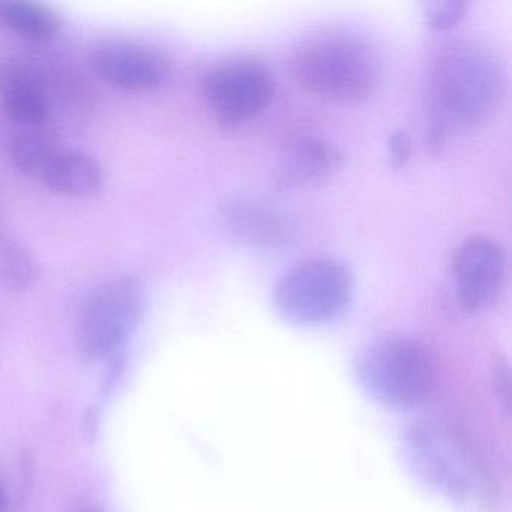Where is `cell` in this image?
<instances>
[{
    "label": "cell",
    "mask_w": 512,
    "mask_h": 512,
    "mask_svg": "<svg viewBox=\"0 0 512 512\" xmlns=\"http://www.w3.org/2000/svg\"><path fill=\"white\" fill-rule=\"evenodd\" d=\"M505 86L502 62L488 47L457 40L437 50L428 71V145L440 148L449 134L487 121Z\"/></svg>",
    "instance_id": "1"
},
{
    "label": "cell",
    "mask_w": 512,
    "mask_h": 512,
    "mask_svg": "<svg viewBox=\"0 0 512 512\" xmlns=\"http://www.w3.org/2000/svg\"><path fill=\"white\" fill-rule=\"evenodd\" d=\"M401 452L410 472L434 493L467 503L488 491V470L472 440L443 422H418L404 431Z\"/></svg>",
    "instance_id": "2"
},
{
    "label": "cell",
    "mask_w": 512,
    "mask_h": 512,
    "mask_svg": "<svg viewBox=\"0 0 512 512\" xmlns=\"http://www.w3.org/2000/svg\"><path fill=\"white\" fill-rule=\"evenodd\" d=\"M293 76L314 97L358 101L368 97L379 83V58L358 35L325 32L299 47L293 59Z\"/></svg>",
    "instance_id": "3"
},
{
    "label": "cell",
    "mask_w": 512,
    "mask_h": 512,
    "mask_svg": "<svg viewBox=\"0 0 512 512\" xmlns=\"http://www.w3.org/2000/svg\"><path fill=\"white\" fill-rule=\"evenodd\" d=\"M356 379L365 394L391 410H412L430 400L436 389V362L416 338L388 335L362 349Z\"/></svg>",
    "instance_id": "4"
},
{
    "label": "cell",
    "mask_w": 512,
    "mask_h": 512,
    "mask_svg": "<svg viewBox=\"0 0 512 512\" xmlns=\"http://www.w3.org/2000/svg\"><path fill=\"white\" fill-rule=\"evenodd\" d=\"M353 277L335 259H311L286 272L275 287L278 313L293 325L320 326L334 322L349 307Z\"/></svg>",
    "instance_id": "5"
},
{
    "label": "cell",
    "mask_w": 512,
    "mask_h": 512,
    "mask_svg": "<svg viewBox=\"0 0 512 512\" xmlns=\"http://www.w3.org/2000/svg\"><path fill=\"white\" fill-rule=\"evenodd\" d=\"M202 94L220 124L238 127L253 121L271 104L275 80L269 68L256 59H226L206 71Z\"/></svg>",
    "instance_id": "6"
},
{
    "label": "cell",
    "mask_w": 512,
    "mask_h": 512,
    "mask_svg": "<svg viewBox=\"0 0 512 512\" xmlns=\"http://www.w3.org/2000/svg\"><path fill=\"white\" fill-rule=\"evenodd\" d=\"M142 304V286L133 278H119L95 293L80 317L77 343L82 358L97 362L112 355L133 331Z\"/></svg>",
    "instance_id": "7"
},
{
    "label": "cell",
    "mask_w": 512,
    "mask_h": 512,
    "mask_svg": "<svg viewBox=\"0 0 512 512\" xmlns=\"http://www.w3.org/2000/svg\"><path fill=\"white\" fill-rule=\"evenodd\" d=\"M505 250L488 236H472L452 259L455 296L467 313H481L496 304L506 281Z\"/></svg>",
    "instance_id": "8"
},
{
    "label": "cell",
    "mask_w": 512,
    "mask_h": 512,
    "mask_svg": "<svg viewBox=\"0 0 512 512\" xmlns=\"http://www.w3.org/2000/svg\"><path fill=\"white\" fill-rule=\"evenodd\" d=\"M221 223L236 241L263 250H277L295 241L289 215L262 200L232 197L221 205Z\"/></svg>",
    "instance_id": "9"
},
{
    "label": "cell",
    "mask_w": 512,
    "mask_h": 512,
    "mask_svg": "<svg viewBox=\"0 0 512 512\" xmlns=\"http://www.w3.org/2000/svg\"><path fill=\"white\" fill-rule=\"evenodd\" d=\"M95 73L113 88L130 92H151L163 88L170 67L163 56L146 47L112 43L94 56Z\"/></svg>",
    "instance_id": "10"
},
{
    "label": "cell",
    "mask_w": 512,
    "mask_h": 512,
    "mask_svg": "<svg viewBox=\"0 0 512 512\" xmlns=\"http://www.w3.org/2000/svg\"><path fill=\"white\" fill-rule=\"evenodd\" d=\"M344 167V155L337 146L314 136H302L290 143L277 166V184L286 190L313 187L328 181Z\"/></svg>",
    "instance_id": "11"
},
{
    "label": "cell",
    "mask_w": 512,
    "mask_h": 512,
    "mask_svg": "<svg viewBox=\"0 0 512 512\" xmlns=\"http://www.w3.org/2000/svg\"><path fill=\"white\" fill-rule=\"evenodd\" d=\"M0 103L11 121L26 127L44 124L49 115L46 92L37 77L22 65H0Z\"/></svg>",
    "instance_id": "12"
},
{
    "label": "cell",
    "mask_w": 512,
    "mask_h": 512,
    "mask_svg": "<svg viewBox=\"0 0 512 512\" xmlns=\"http://www.w3.org/2000/svg\"><path fill=\"white\" fill-rule=\"evenodd\" d=\"M40 179L62 196L89 197L103 187L104 173L89 155L58 149Z\"/></svg>",
    "instance_id": "13"
},
{
    "label": "cell",
    "mask_w": 512,
    "mask_h": 512,
    "mask_svg": "<svg viewBox=\"0 0 512 512\" xmlns=\"http://www.w3.org/2000/svg\"><path fill=\"white\" fill-rule=\"evenodd\" d=\"M0 25L32 41H50L59 32V20L52 11L29 2H0Z\"/></svg>",
    "instance_id": "14"
},
{
    "label": "cell",
    "mask_w": 512,
    "mask_h": 512,
    "mask_svg": "<svg viewBox=\"0 0 512 512\" xmlns=\"http://www.w3.org/2000/svg\"><path fill=\"white\" fill-rule=\"evenodd\" d=\"M37 263L16 239L0 235V280L10 289L22 292L37 280Z\"/></svg>",
    "instance_id": "15"
},
{
    "label": "cell",
    "mask_w": 512,
    "mask_h": 512,
    "mask_svg": "<svg viewBox=\"0 0 512 512\" xmlns=\"http://www.w3.org/2000/svg\"><path fill=\"white\" fill-rule=\"evenodd\" d=\"M58 146L43 134L25 133L14 139L11 155L14 164L26 175L40 179Z\"/></svg>",
    "instance_id": "16"
},
{
    "label": "cell",
    "mask_w": 512,
    "mask_h": 512,
    "mask_svg": "<svg viewBox=\"0 0 512 512\" xmlns=\"http://www.w3.org/2000/svg\"><path fill=\"white\" fill-rule=\"evenodd\" d=\"M469 7L464 0H434L422 5V16L434 31H448L466 16Z\"/></svg>",
    "instance_id": "17"
},
{
    "label": "cell",
    "mask_w": 512,
    "mask_h": 512,
    "mask_svg": "<svg viewBox=\"0 0 512 512\" xmlns=\"http://www.w3.org/2000/svg\"><path fill=\"white\" fill-rule=\"evenodd\" d=\"M386 149L392 169H403L412 157V140L407 131H392L386 140Z\"/></svg>",
    "instance_id": "18"
},
{
    "label": "cell",
    "mask_w": 512,
    "mask_h": 512,
    "mask_svg": "<svg viewBox=\"0 0 512 512\" xmlns=\"http://www.w3.org/2000/svg\"><path fill=\"white\" fill-rule=\"evenodd\" d=\"M0 512H8V497L4 482L0 479Z\"/></svg>",
    "instance_id": "19"
},
{
    "label": "cell",
    "mask_w": 512,
    "mask_h": 512,
    "mask_svg": "<svg viewBox=\"0 0 512 512\" xmlns=\"http://www.w3.org/2000/svg\"><path fill=\"white\" fill-rule=\"evenodd\" d=\"M79 512H103V509L98 508V506L94 505H86L83 506L82 509H80Z\"/></svg>",
    "instance_id": "20"
}]
</instances>
